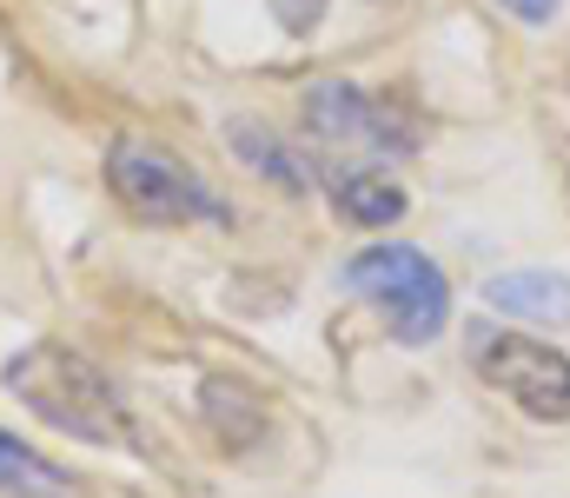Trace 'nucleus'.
Returning <instances> with one entry per match:
<instances>
[{
	"mask_svg": "<svg viewBox=\"0 0 570 498\" xmlns=\"http://www.w3.org/2000/svg\"><path fill=\"white\" fill-rule=\"evenodd\" d=\"M0 379H7V392H13L40 426H53V432H67V439H87V446H134V412H127V399H120L114 379H107L94 359H80L73 345L40 339V345L13 352V359L0 365Z\"/></svg>",
	"mask_w": 570,
	"mask_h": 498,
	"instance_id": "1",
	"label": "nucleus"
},
{
	"mask_svg": "<svg viewBox=\"0 0 570 498\" xmlns=\"http://www.w3.org/2000/svg\"><path fill=\"white\" fill-rule=\"evenodd\" d=\"M107 193L134 219H146V226H193V219L226 226L233 219V206L193 166L179 160V154H166V147H153V140H140V134L107 147Z\"/></svg>",
	"mask_w": 570,
	"mask_h": 498,
	"instance_id": "2",
	"label": "nucleus"
},
{
	"mask_svg": "<svg viewBox=\"0 0 570 498\" xmlns=\"http://www.w3.org/2000/svg\"><path fill=\"white\" fill-rule=\"evenodd\" d=\"M338 280L352 293H372L379 313L392 320V339H405V345H431L451 320V286H444L438 260L419 246H365L358 260H345Z\"/></svg>",
	"mask_w": 570,
	"mask_h": 498,
	"instance_id": "3",
	"label": "nucleus"
},
{
	"mask_svg": "<svg viewBox=\"0 0 570 498\" xmlns=\"http://www.w3.org/2000/svg\"><path fill=\"white\" fill-rule=\"evenodd\" d=\"M471 365L531 419H570V359L524 339V332H471Z\"/></svg>",
	"mask_w": 570,
	"mask_h": 498,
	"instance_id": "4",
	"label": "nucleus"
},
{
	"mask_svg": "<svg viewBox=\"0 0 570 498\" xmlns=\"http://www.w3.org/2000/svg\"><path fill=\"white\" fill-rule=\"evenodd\" d=\"M305 127L332 147H365V154H412L419 147L405 114H392L385 100H372L352 80H318L305 94Z\"/></svg>",
	"mask_w": 570,
	"mask_h": 498,
	"instance_id": "5",
	"label": "nucleus"
},
{
	"mask_svg": "<svg viewBox=\"0 0 570 498\" xmlns=\"http://www.w3.org/2000/svg\"><path fill=\"white\" fill-rule=\"evenodd\" d=\"M484 300H491V313L524 320V326H570V273H544V266L498 273L484 286Z\"/></svg>",
	"mask_w": 570,
	"mask_h": 498,
	"instance_id": "6",
	"label": "nucleus"
},
{
	"mask_svg": "<svg viewBox=\"0 0 570 498\" xmlns=\"http://www.w3.org/2000/svg\"><path fill=\"white\" fill-rule=\"evenodd\" d=\"M332 206H338V219H352V226H392V219H405V186L399 179H385V173H338L332 179Z\"/></svg>",
	"mask_w": 570,
	"mask_h": 498,
	"instance_id": "7",
	"label": "nucleus"
},
{
	"mask_svg": "<svg viewBox=\"0 0 570 498\" xmlns=\"http://www.w3.org/2000/svg\"><path fill=\"white\" fill-rule=\"evenodd\" d=\"M0 492H20V498H73V479L40 459L33 446H20L13 432H0Z\"/></svg>",
	"mask_w": 570,
	"mask_h": 498,
	"instance_id": "8",
	"label": "nucleus"
},
{
	"mask_svg": "<svg viewBox=\"0 0 570 498\" xmlns=\"http://www.w3.org/2000/svg\"><path fill=\"white\" fill-rule=\"evenodd\" d=\"M233 147H239V160H253L259 173H266V179H279L285 193H298V186H305V166L292 160L285 147H273V134H266V127L239 120V127H233Z\"/></svg>",
	"mask_w": 570,
	"mask_h": 498,
	"instance_id": "9",
	"label": "nucleus"
},
{
	"mask_svg": "<svg viewBox=\"0 0 570 498\" xmlns=\"http://www.w3.org/2000/svg\"><path fill=\"white\" fill-rule=\"evenodd\" d=\"M273 13L285 20V33H312L325 20V0H273Z\"/></svg>",
	"mask_w": 570,
	"mask_h": 498,
	"instance_id": "10",
	"label": "nucleus"
},
{
	"mask_svg": "<svg viewBox=\"0 0 570 498\" xmlns=\"http://www.w3.org/2000/svg\"><path fill=\"white\" fill-rule=\"evenodd\" d=\"M504 7H511L518 20H531V27H544V20H551V13H558L564 0H504Z\"/></svg>",
	"mask_w": 570,
	"mask_h": 498,
	"instance_id": "11",
	"label": "nucleus"
}]
</instances>
